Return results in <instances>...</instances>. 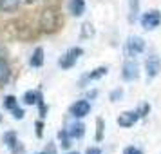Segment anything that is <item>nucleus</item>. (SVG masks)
I'll return each mask as SVG.
<instances>
[{
  "mask_svg": "<svg viewBox=\"0 0 161 154\" xmlns=\"http://www.w3.org/2000/svg\"><path fill=\"white\" fill-rule=\"evenodd\" d=\"M81 54H83V49H81V47H71V49L58 60V66L62 67V69H71Z\"/></svg>",
  "mask_w": 161,
  "mask_h": 154,
  "instance_id": "nucleus-1",
  "label": "nucleus"
},
{
  "mask_svg": "<svg viewBox=\"0 0 161 154\" xmlns=\"http://www.w3.org/2000/svg\"><path fill=\"white\" fill-rule=\"evenodd\" d=\"M139 22H141V27H143V29L152 31L161 24V13L156 11V9H152V11H148V13H145V15L141 16Z\"/></svg>",
  "mask_w": 161,
  "mask_h": 154,
  "instance_id": "nucleus-2",
  "label": "nucleus"
},
{
  "mask_svg": "<svg viewBox=\"0 0 161 154\" xmlns=\"http://www.w3.org/2000/svg\"><path fill=\"white\" fill-rule=\"evenodd\" d=\"M145 71H147V80L156 78V76L161 73V60H159V56H156V54L148 56L147 62H145Z\"/></svg>",
  "mask_w": 161,
  "mask_h": 154,
  "instance_id": "nucleus-3",
  "label": "nucleus"
},
{
  "mask_svg": "<svg viewBox=\"0 0 161 154\" xmlns=\"http://www.w3.org/2000/svg\"><path fill=\"white\" fill-rule=\"evenodd\" d=\"M139 120V114L138 111H125V112H121L119 116H118V125L119 127H123V129H129V127H132V125L136 123Z\"/></svg>",
  "mask_w": 161,
  "mask_h": 154,
  "instance_id": "nucleus-4",
  "label": "nucleus"
},
{
  "mask_svg": "<svg viewBox=\"0 0 161 154\" xmlns=\"http://www.w3.org/2000/svg\"><path fill=\"white\" fill-rule=\"evenodd\" d=\"M69 112H71L74 118H83V116H87L89 112H91V103H89L87 100H78V102H74L73 105H71Z\"/></svg>",
  "mask_w": 161,
  "mask_h": 154,
  "instance_id": "nucleus-5",
  "label": "nucleus"
},
{
  "mask_svg": "<svg viewBox=\"0 0 161 154\" xmlns=\"http://www.w3.org/2000/svg\"><path fill=\"white\" fill-rule=\"evenodd\" d=\"M121 76H123V80H127V82L136 80V78L139 76L138 64H136L134 60H127V62L123 64V71H121Z\"/></svg>",
  "mask_w": 161,
  "mask_h": 154,
  "instance_id": "nucleus-6",
  "label": "nucleus"
},
{
  "mask_svg": "<svg viewBox=\"0 0 161 154\" xmlns=\"http://www.w3.org/2000/svg\"><path fill=\"white\" fill-rule=\"evenodd\" d=\"M127 47H129L130 54H139V53L145 51V40L141 37H130L127 42Z\"/></svg>",
  "mask_w": 161,
  "mask_h": 154,
  "instance_id": "nucleus-7",
  "label": "nucleus"
},
{
  "mask_svg": "<svg viewBox=\"0 0 161 154\" xmlns=\"http://www.w3.org/2000/svg\"><path fill=\"white\" fill-rule=\"evenodd\" d=\"M4 143H6V145L9 147V149H11V152H22L24 149L20 145H18V143H20V141H18V138H16V134L13 131H9V132H6V134H4Z\"/></svg>",
  "mask_w": 161,
  "mask_h": 154,
  "instance_id": "nucleus-8",
  "label": "nucleus"
},
{
  "mask_svg": "<svg viewBox=\"0 0 161 154\" xmlns=\"http://www.w3.org/2000/svg\"><path fill=\"white\" fill-rule=\"evenodd\" d=\"M11 78V69H9V64L0 56V87H4L6 83Z\"/></svg>",
  "mask_w": 161,
  "mask_h": 154,
  "instance_id": "nucleus-9",
  "label": "nucleus"
},
{
  "mask_svg": "<svg viewBox=\"0 0 161 154\" xmlns=\"http://www.w3.org/2000/svg\"><path fill=\"white\" fill-rule=\"evenodd\" d=\"M67 134H69L71 138L80 140L81 136L85 134V125L81 123V122H74V123L69 125V129H67Z\"/></svg>",
  "mask_w": 161,
  "mask_h": 154,
  "instance_id": "nucleus-10",
  "label": "nucleus"
},
{
  "mask_svg": "<svg viewBox=\"0 0 161 154\" xmlns=\"http://www.w3.org/2000/svg\"><path fill=\"white\" fill-rule=\"evenodd\" d=\"M69 11L73 16H81L85 13V0H69Z\"/></svg>",
  "mask_w": 161,
  "mask_h": 154,
  "instance_id": "nucleus-11",
  "label": "nucleus"
},
{
  "mask_svg": "<svg viewBox=\"0 0 161 154\" xmlns=\"http://www.w3.org/2000/svg\"><path fill=\"white\" fill-rule=\"evenodd\" d=\"M29 64H31V67H42L44 66V49H42V47H36V49L33 51V54H31V58H29Z\"/></svg>",
  "mask_w": 161,
  "mask_h": 154,
  "instance_id": "nucleus-12",
  "label": "nucleus"
},
{
  "mask_svg": "<svg viewBox=\"0 0 161 154\" xmlns=\"http://www.w3.org/2000/svg\"><path fill=\"white\" fill-rule=\"evenodd\" d=\"M22 4V0H0V11L4 13H13L18 9V6Z\"/></svg>",
  "mask_w": 161,
  "mask_h": 154,
  "instance_id": "nucleus-13",
  "label": "nucleus"
},
{
  "mask_svg": "<svg viewBox=\"0 0 161 154\" xmlns=\"http://www.w3.org/2000/svg\"><path fill=\"white\" fill-rule=\"evenodd\" d=\"M42 98V93L40 91H27L25 94H24V103L25 105H36V102Z\"/></svg>",
  "mask_w": 161,
  "mask_h": 154,
  "instance_id": "nucleus-14",
  "label": "nucleus"
},
{
  "mask_svg": "<svg viewBox=\"0 0 161 154\" xmlns=\"http://www.w3.org/2000/svg\"><path fill=\"white\" fill-rule=\"evenodd\" d=\"M107 73H109V67L100 66V67H96L94 71H91V73L87 74V80H100V78H103Z\"/></svg>",
  "mask_w": 161,
  "mask_h": 154,
  "instance_id": "nucleus-15",
  "label": "nucleus"
},
{
  "mask_svg": "<svg viewBox=\"0 0 161 154\" xmlns=\"http://www.w3.org/2000/svg\"><path fill=\"white\" fill-rule=\"evenodd\" d=\"M139 13V0H129V20L134 22Z\"/></svg>",
  "mask_w": 161,
  "mask_h": 154,
  "instance_id": "nucleus-16",
  "label": "nucleus"
},
{
  "mask_svg": "<svg viewBox=\"0 0 161 154\" xmlns=\"http://www.w3.org/2000/svg\"><path fill=\"white\" fill-rule=\"evenodd\" d=\"M103 131H105V122L102 118H96V141L103 140Z\"/></svg>",
  "mask_w": 161,
  "mask_h": 154,
  "instance_id": "nucleus-17",
  "label": "nucleus"
},
{
  "mask_svg": "<svg viewBox=\"0 0 161 154\" xmlns=\"http://www.w3.org/2000/svg\"><path fill=\"white\" fill-rule=\"evenodd\" d=\"M18 105V100H16V96L13 94H8L6 98H4V109H9V111H13Z\"/></svg>",
  "mask_w": 161,
  "mask_h": 154,
  "instance_id": "nucleus-18",
  "label": "nucleus"
},
{
  "mask_svg": "<svg viewBox=\"0 0 161 154\" xmlns=\"http://www.w3.org/2000/svg\"><path fill=\"white\" fill-rule=\"evenodd\" d=\"M58 140H60V145L64 147V149H69V147H71V136L67 134V131H60Z\"/></svg>",
  "mask_w": 161,
  "mask_h": 154,
  "instance_id": "nucleus-19",
  "label": "nucleus"
},
{
  "mask_svg": "<svg viewBox=\"0 0 161 154\" xmlns=\"http://www.w3.org/2000/svg\"><path fill=\"white\" fill-rule=\"evenodd\" d=\"M94 35V29H92V26L91 24H83L81 26V38H89Z\"/></svg>",
  "mask_w": 161,
  "mask_h": 154,
  "instance_id": "nucleus-20",
  "label": "nucleus"
},
{
  "mask_svg": "<svg viewBox=\"0 0 161 154\" xmlns=\"http://www.w3.org/2000/svg\"><path fill=\"white\" fill-rule=\"evenodd\" d=\"M121 96H123V89H114V91L110 93L109 100H110V102H118V100H119Z\"/></svg>",
  "mask_w": 161,
  "mask_h": 154,
  "instance_id": "nucleus-21",
  "label": "nucleus"
},
{
  "mask_svg": "<svg viewBox=\"0 0 161 154\" xmlns=\"http://www.w3.org/2000/svg\"><path fill=\"white\" fill-rule=\"evenodd\" d=\"M36 105H38V109H40V116L45 118V116H47V107H45V103H44V96L36 102Z\"/></svg>",
  "mask_w": 161,
  "mask_h": 154,
  "instance_id": "nucleus-22",
  "label": "nucleus"
},
{
  "mask_svg": "<svg viewBox=\"0 0 161 154\" xmlns=\"http://www.w3.org/2000/svg\"><path fill=\"white\" fill-rule=\"evenodd\" d=\"M24 116H25V112H24V109H20V107L16 105L15 109H13V118H15V120H22Z\"/></svg>",
  "mask_w": 161,
  "mask_h": 154,
  "instance_id": "nucleus-23",
  "label": "nucleus"
},
{
  "mask_svg": "<svg viewBox=\"0 0 161 154\" xmlns=\"http://www.w3.org/2000/svg\"><path fill=\"white\" fill-rule=\"evenodd\" d=\"M123 154H143V152H141V149L130 145V147H125L123 149Z\"/></svg>",
  "mask_w": 161,
  "mask_h": 154,
  "instance_id": "nucleus-24",
  "label": "nucleus"
},
{
  "mask_svg": "<svg viewBox=\"0 0 161 154\" xmlns=\"http://www.w3.org/2000/svg\"><path fill=\"white\" fill-rule=\"evenodd\" d=\"M148 111H150V105H148V103H143V105H141V107H139V111H138L139 118L147 116V114H148Z\"/></svg>",
  "mask_w": 161,
  "mask_h": 154,
  "instance_id": "nucleus-25",
  "label": "nucleus"
},
{
  "mask_svg": "<svg viewBox=\"0 0 161 154\" xmlns=\"http://www.w3.org/2000/svg\"><path fill=\"white\" fill-rule=\"evenodd\" d=\"M35 127H36V136L38 138H42V134H44V122L38 120L36 123H35Z\"/></svg>",
  "mask_w": 161,
  "mask_h": 154,
  "instance_id": "nucleus-26",
  "label": "nucleus"
},
{
  "mask_svg": "<svg viewBox=\"0 0 161 154\" xmlns=\"http://www.w3.org/2000/svg\"><path fill=\"white\" fill-rule=\"evenodd\" d=\"M85 154H102V151H100L98 147H89L87 152H85Z\"/></svg>",
  "mask_w": 161,
  "mask_h": 154,
  "instance_id": "nucleus-27",
  "label": "nucleus"
},
{
  "mask_svg": "<svg viewBox=\"0 0 161 154\" xmlns=\"http://www.w3.org/2000/svg\"><path fill=\"white\" fill-rule=\"evenodd\" d=\"M25 2H27V4H33V2H35V0H25Z\"/></svg>",
  "mask_w": 161,
  "mask_h": 154,
  "instance_id": "nucleus-28",
  "label": "nucleus"
},
{
  "mask_svg": "<svg viewBox=\"0 0 161 154\" xmlns=\"http://www.w3.org/2000/svg\"><path fill=\"white\" fill-rule=\"evenodd\" d=\"M38 154H49V152H38Z\"/></svg>",
  "mask_w": 161,
  "mask_h": 154,
  "instance_id": "nucleus-29",
  "label": "nucleus"
},
{
  "mask_svg": "<svg viewBox=\"0 0 161 154\" xmlns=\"http://www.w3.org/2000/svg\"><path fill=\"white\" fill-rule=\"evenodd\" d=\"M67 154H78V152H67Z\"/></svg>",
  "mask_w": 161,
  "mask_h": 154,
  "instance_id": "nucleus-30",
  "label": "nucleus"
}]
</instances>
